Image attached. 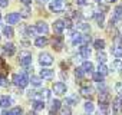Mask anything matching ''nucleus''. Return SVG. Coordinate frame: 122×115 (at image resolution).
Instances as JSON below:
<instances>
[{
  "instance_id": "obj_1",
  "label": "nucleus",
  "mask_w": 122,
  "mask_h": 115,
  "mask_svg": "<svg viewBox=\"0 0 122 115\" xmlns=\"http://www.w3.org/2000/svg\"><path fill=\"white\" fill-rule=\"evenodd\" d=\"M12 81H13V84H15L16 86H19V88H26V86L29 85V82H30V78L27 76V72L23 71L22 73H16V75H13Z\"/></svg>"
},
{
  "instance_id": "obj_2",
  "label": "nucleus",
  "mask_w": 122,
  "mask_h": 115,
  "mask_svg": "<svg viewBox=\"0 0 122 115\" xmlns=\"http://www.w3.org/2000/svg\"><path fill=\"white\" fill-rule=\"evenodd\" d=\"M39 63H40L42 66H49V65H52V63H53V58H52V55L47 53V52L40 53V55H39Z\"/></svg>"
},
{
  "instance_id": "obj_3",
  "label": "nucleus",
  "mask_w": 122,
  "mask_h": 115,
  "mask_svg": "<svg viewBox=\"0 0 122 115\" xmlns=\"http://www.w3.org/2000/svg\"><path fill=\"white\" fill-rule=\"evenodd\" d=\"M19 61H20V65H22V66L27 68V66L32 65V55H30L29 52H20Z\"/></svg>"
},
{
  "instance_id": "obj_4",
  "label": "nucleus",
  "mask_w": 122,
  "mask_h": 115,
  "mask_svg": "<svg viewBox=\"0 0 122 115\" xmlns=\"http://www.w3.org/2000/svg\"><path fill=\"white\" fill-rule=\"evenodd\" d=\"M52 89H53V92L56 95H65L66 91H68V88H66V85L63 82H56V84H53V88Z\"/></svg>"
},
{
  "instance_id": "obj_5",
  "label": "nucleus",
  "mask_w": 122,
  "mask_h": 115,
  "mask_svg": "<svg viewBox=\"0 0 122 115\" xmlns=\"http://www.w3.org/2000/svg\"><path fill=\"white\" fill-rule=\"evenodd\" d=\"M112 111L113 114H121L122 112V96H116L112 102Z\"/></svg>"
},
{
  "instance_id": "obj_6",
  "label": "nucleus",
  "mask_w": 122,
  "mask_h": 115,
  "mask_svg": "<svg viewBox=\"0 0 122 115\" xmlns=\"http://www.w3.org/2000/svg\"><path fill=\"white\" fill-rule=\"evenodd\" d=\"M52 47L55 49V50H62V46H63V39H62V36L60 35H56L55 37H53V40H52Z\"/></svg>"
},
{
  "instance_id": "obj_7",
  "label": "nucleus",
  "mask_w": 122,
  "mask_h": 115,
  "mask_svg": "<svg viewBox=\"0 0 122 115\" xmlns=\"http://www.w3.org/2000/svg\"><path fill=\"white\" fill-rule=\"evenodd\" d=\"M65 27H66V26H65V20H56V22L53 23V32H55L56 35H62V32H63Z\"/></svg>"
},
{
  "instance_id": "obj_8",
  "label": "nucleus",
  "mask_w": 122,
  "mask_h": 115,
  "mask_svg": "<svg viewBox=\"0 0 122 115\" xmlns=\"http://www.w3.org/2000/svg\"><path fill=\"white\" fill-rule=\"evenodd\" d=\"M3 52L7 56H13L16 53V46L13 43H6V45H3Z\"/></svg>"
},
{
  "instance_id": "obj_9",
  "label": "nucleus",
  "mask_w": 122,
  "mask_h": 115,
  "mask_svg": "<svg viewBox=\"0 0 122 115\" xmlns=\"http://www.w3.org/2000/svg\"><path fill=\"white\" fill-rule=\"evenodd\" d=\"M19 20H20V15H19V13H9V15L6 16V22L9 23V26L17 23Z\"/></svg>"
},
{
  "instance_id": "obj_10",
  "label": "nucleus",
  "mask_w": 122,
  "mask_h": 115,
  "mask_svg": "<svg viewBox=\"0 0 122 115\" xmlns=\"http://www.w3.org/2000/svg\"><path fill=\"white\" fill-rule=\"evenodd\" d=\"M36 29H37V32L40 35H47V32H49V26H47L46 22H37L36 23Z\"/></svg>"
},
{
  "instance_id": "obj_11",
  "label": "nucleus",
  "mask_w": 122,
  "mask_h": 115,
  "mask_svg": "<svg viewBox=\"0 0 122 115\" xmlns=\"http://www.w3.org/2000/svg\"><path fill=\"white\" fill-rule=\"evenodd\" d=\"M53 76H55V72L52 71V69H42L40 71V78H43V79H47V81H50V79H53Z\"/></svg>"
},
{
  "instance_id": "obj_12",
  "label": "nucleus",
  "mask_w": 122,
  "mask_h": 115,
  "mask_svg": "<svg viewBox=\"0 0 122 115\" xmlns=\"http://www.w3.org/2000/svg\"><path fill=\"white\" fill-rule=\"evenodd\" d=\"M99 105H108L109 104V99H111V96H109V92H101L99 94Z\"/></svg>"
},
{
  "instance_id": "obj_13",
  "label": "nucleus",
  "mask_w": 122,
  "mask_h": 115,
  "mask_svg": "<svg viewBox=\"0 0 122 115\" xmlns=\"http://www.w3.org/2000/svg\"><path fill=\"white\" fill-rule=\"evenodd\" d=\"M49 9H50L52 12H55V13H62V12H63V3H56V2H52V3H50V6H49Z\"/></svg>"
},
{
  "instance_id": "obj_14",
  "label": "nucleus",
  "mask_w": 122,
  "mask_h": 115,
  "mask_svg": "<svg viewBox=\"0 0 122 115\" xmlns=\"http://www.w3.org/2000/svg\"><path fill=\"white\" fill-rule=\"evenodd\" d=\"M7 72H9V66L6 63V61L0 56V76H5Z\"/></svg>"
},
{
  "instance_id": "obj_15",
  "label": "nucleus",
  "mask_w": 122,
  "mask_h": 115,
  "mask_svg": "<svg viewBox=\"0 0 122 115\" xmlns=\"http://www.w3.org/2000/svg\"><path fill=\"white\" fill-rule=\"evenodd\" d=\"M10 104H12V98L10 96H7V95L0 96V106L2 108H7V106H10Z\"/></svg>"
},
{
  "instance_id": "obj_16",
  "label": "nucleus",
  "mask_w": 122,
  "mask_h": 115,
  "mask_svg": "<svg viewBox=\"0 0 122 115\" xmlns=\"http://www.w3.org/2000/svg\"><path fill=\"white\" fill-rule=\"evenodd\" d=\"M72 42H73V45H81L82 46V37H83V35L82 33H79V32H75V33H72Z\"/></svg>"
},
{
  "instance_id": "obj_17",
  "label": "nucleus",
  "mask_w": 122,
  "mask_h": 115,
  "mask_svg": "<svg viewBox=\"0 0 122 115\" xmlns=\"http://www.w3.org/2000/svg\"><path fill=\"white\" fill-rule=\"evenodd\" d=\"M79 53H81V56L82 58H85V59H86V58H89L91 56V49H89V46H86V45H83V46H81L79 47Z\"/></svg>"
},
{
  "instance_id": "obj_18",
  "label": "nucleus",
  "mask_w": 122,
  "mask_h": 115,
  "mask_svg": "<svg viewBox=\"0 0 122 115\" xmlns=\"http://www.w3.org/2000/svg\"><path fill=\"white\" fill-rule=\"evenodd\" d=\"M93 17H95V20H96V23H98V26L99 27H103V22H105V15L103 13H95L93 15Z\"/></svg>"
},
{
  "instance_id": "obj_19",
  "label": "nucleus",
  "mask_w": 122,
  "mask_h": 115,
  "mask_svg": "<svg viewBox=\"0 0 122 115\" xmlns=\"http://www.w3.org/2000/svg\"><path fill=\"white\" fill-rule=\"evenodd\" d=\"M92 92H93V89L91 86H82L81 88V95L85 96V98H91L92 96Z\"/></svg>"
},
{
  "instance_id": "obj_20",
  "label": "nucleus",
  "mask_w": 122,
  "mask_h": 115,
  "mask_svg": "<svg viewBox=\"0 0 122 115\" xmlns=\"http://www.w3.org/2000/svg\"><path fill=\"white\" fill-rule=\"evenodd\" d=\"M113 20L116 22H121L122 20V6H116L115 10H113Z\"/></svg>"
},
{
  "instance_id": "obj_21",
  "label": "nucleus",
  "mask_w": 122,
  "mask_h": 115,
  "mask_svg": "<svg viewBox=\"0 0 122 115\" xmlns=\"http://www.w3.org/2000/svg\"><path fill=\"white\" fill-rule=\"evenodd\" d=\"M46 45H47V39H46L45 36L36 37V40H35V46H36V47H45Z\"/></svg>"
},
{
  "instance_id": "obj_22",
  "label": "nucleus",
  "mask_w": 122,
  "mask_h": 115,
  "mask_svg": "<svg viewBox=\"0 0 122 115\" xmlns=\"http://www.w3.org/2000/svg\"><path fill=\"white\" fill-rule=\"evenodd\" d=\"M111 52H112V55H113L115 58H122V46L115 45V46H112Z\"/></svg>"
},
{
  "instance_id": "obj_23",
  "label": "nucleus",
  "mask_w": 122,
  "mask_h": 115,
  "mask_svg": "<svg viewBox=\"0 0 122 115\" xmlns=\"http://www.w3.org/2000/svg\"><path fill=\"white\" fill-rule=\"evenodd\" d=\"M3 35L6 36V37H12V36H15V30H13V27L12 26H5L3 27Z\"/></svg>"
},
{
  "instance_id": "obj_24",
  "label": "nucleus",
  "mask_w": 122,
  "mask_h": 115,
  "mask_svg": "<svg viewBox=\"0 0 122 115\" xmlns=\"http://www.w3.org/2000/svg\"><path fill=\"white\" fill-rule=\"evenodd\" d=\"M82 69H83L85 72L92 73V72H93V63H92V62H89V61H85V62H83V65H82Z\"/></svg>"
},
{
  "instance_id": "obj_25",
  "label": "nucleus",
  "mask_w": 122,
  "mask_h": 115,
  "mask_svg": "<svg viewBox=\"0 0 122 115\" xmlns=\"http://www.w3.org/2000/svg\"><path fill=\"white\" fill-rule=\"evenodd\" d=\"M93 47L98 49V50H102V49L105 47V40H103V39H96V40L93 42Z\"/></svg>"
},
{
  "instance_id": "obj_26",
  "label": "nucleus",
  "mask_w": 122,
  "mask_h": 115,
  "mask_svg": "<svg viewBox=\"0 0 122 115\" xmlns=\"http://www.w3.org/2000/svg\"><path fill=\"white\" fill-rule=\"evenodd\" d=\"M78 96L76 95H69L68 98H66V102L65 104H68V105H78Z\"/></svg>"
},
{
  "instance_id": "obj_27",
  "label": "nucleus",
  "mask_w": 122,
  "mask_h": 115,
  "mask_svg": "<svg viewBox=\"0 0 122 115\" xmlns=\"http://www.w3.org/2000/svg\"><path fill=\"white\" fill-rule=\"evenodd\" d=\"M43 108H45L43 101H33V109L35 111H42Z\"/></svg>"
},
{
  "instance_id": "obj_28",
  "label": "nucleus",
  "mask_w": 122,
  "mask_h": 115,
  "mask_svg": "<svg viewBox=\"0 0 122 115\" xmlns=\"http://www.w3.org/2000/svg\"><path fill=\"white\" fill-rule=\"evenodd\" d=\"M98 72H99V73H102L103 76H106V75L109 73V69H108V68H106V66H105L103 63H99V68H98Z\"/></svg>"
},
{
  "instance_id": "obj_29",
  "label": "nucleus",
  "mask_w": 122,
  "mask_h": 115,
  "mask_svg": "<svg viewBox=\"0 0 122 115\" xmlns=\"http://www.w3.org/2000/svg\"><path fill=\"white\" fill-rule=\"evenodd\" d=\"M92 78H93V81L98 82V84H102V82H103V75L99 73V72H95V73L92 75Z\"/></svg>"
},
{
  "instance_id": "obj_30",
  "label": "nucleus",
  "mask_w": 122,
  "mask_h": 115,
  "mask_svg": "<svg viewBox=\"0 0 122 115\" xmlns=\"http://www.w3.org/2000/svg\"><path fill=\"white\" fill-rule=\"evenodd\" d=\"M30 82H32V85H33V86H40V84H42V79H40L39 76H35V75H32V78H30Z\"/></svg>"
},
{
  "instance_id": "obj_31",
  "label": "nucleus",
  "mask_w": 122,
  "mask_h": 115,
  "mask_svg": "<svg viewBox=\"0 0 122 115\" xmlns=\"http://www.w3.org/2000/svg\"><path fill=\"white\" fill-rule=\"evenodd\" d=\"M112 68H113L115 71H119V72H122V61H119V59L113 61V63H112Z\"/></svg>"
},
{
  "instance_id": "obj_32",
  "label": "nucleus",
  "mask_w": 122,
  "mask_h": 115,
  "mask_svg": "<svg viewBox=\"0 0 122 115\" xmlns=\"http://www.w3.org/2000/svg\"><path fill=\"white\" fill-rule=\"evenodd\" d=\"M37 33V29L36 27H33V26H27L26 27V35L27 36H35Z\"/></svg>"
},
{
  "instance_id": "obj_33",
  "label": "nucleus",
  "mask_w": 122,
  "mask_h": 115,
  "mask_svg": "<svg viewBox=\"0 0 122 115\" xmlns=\"http://www.w3.org/2000/svg\"><path fill=\"white\" fill-rule=\"evenodd\" d=\"M50 109H52L53 112H56L57 109H60V101H59V99L52 101V106H50Z\"/></svg>"
},
{
  "instance_id": "obj_34",
  "label": "nucleus",
  "mask_w": 122,
  "mask_h": 115,
  "mask_svg": "<svg viewBox=\"0 0 122 115\" xmlns=\"http://www.w3.org/2000/svg\"><path fill=\"white\" fill-rule=\"evenodd\" d=\"M96 59H98L99 63H105V62H106V55H105L103 52H99V53L96 55Z\"/></svg>"
},
{
  "instance_id": "obj_35",
  "label": "nucleus",
  "mask_w": 122,
  "mask_h": 115,
  "mask_svg": "<svg viewBox=\"0 0 122 115\" xmlns=\"http://www.w3.org/2000/svg\"><path fill=\"white\" fill-rule=\"evenodd\" d=\"M22 114H23V111L20 106H15L10 109V115H22Z\"/></svg>"
},
{
  "instance_id": "obj_36",
  "label": "nucleus",
  "mask_w": 122,
  "mask_h": 115,
  "mask_svg": "<svg viewBox=\"0 0 122 115\" xmlns=\"http://www.w3.org/2000/svg\"><path fill=\"white\" fill-rule=\"evenodd\" d=\"M75 75H76V78H79V79H83L85 71H83L82 68H76V69H75Z\"/></svg>"
},
{
  "instance_id": "obj_37",
  "label": "nucleus",
  "mask_w": 122,
  "mask_h": 115,
  "mask_svg": "<svg viewBox=\"0 0 122 115\" xmlns=\"http://www.w3.org/2000/svg\"><path fill=\"white\" fill-rule=\"evenodd\" d=\"M93 109H95V106H93V104H92L91 101L85 104V111H86L88 114H91V112H93Z\"/></svg>"
},
{
  "instance_id": "obj_38",
  "label": "nucleus",
  "mask_w": 122,
  "mask_h": 115,
  "mask_svg": "<svg viewBox=\"0 0 122 115\" xmlns=\"http://www.w3.org/2000/svg\"><path fill=\"white\" fill-rule=\"evenodd\" d=\"M40 95H42V99H49L50 98V91L49 89H43V91H40Z\"/></svg>"
},
{
  "instance_id": "obj_39",
  "label": "nucleus",
  "mask_w": 122,
  "mask_h": 115,
  "mask_svg": "<svg viewBox=\"0 0 122 115\" xmlns=\"http://www.w3.org/2000/svg\"><path fill=\"white\" fill-rule=\"evenodd\" d=\"M20 16H23V17H29V16H30V10H29L27 7L22 9V10H20Z\"/></svg>"
},
{
  "instance_id": "obj_40",
  "label": "nucleus",
  "mask_w": 122,
  "mask_h": 115,
  "mask_svg": "<svg viewBox=\"0 0 122 115\" xmlns=\"http://www.w3.org/2000/svg\"><path fill=\"white\" fill-rule=\"evenodd\" d=\"M115 91L118 92L119 96H122V82H118V84L115 85Z\"/></svg>"
},
{
  "instance_id": "obj_41",
  "label": "nucleus",
  "mask_w": 122,
  "mask_h": 115,
  "mask_svg": "<svg viewBox=\"0 0 122 115\" xmlns=\"http://www.w3.org/2000/svg\"><path fill=\"white\" fill-rule=\"evenodd\" d=\"M60 115H72V112H71V108H69V106H65V108H62V111H60Z\"/></svg>"
},
{
  "instance_id": "obj_42",
  "label": "nucleus",
  "mask_w": 122,
  "mask_h": 115,
  "mask_svg": "<svg viewBox=\"0 0 122 115\" xmlns=\"http://www.w3.org/2000/svg\"><path fill=\"white\" fill-rule=\"evenodd\" d=\"M7 85V79L5 76H0V86H6Z\"/></svg>"
},
{
  "instance_id": "obj_43",
  "label": "nucleus",
  "mask_w": 122,
  "mask_h": 115,
  "mask_svg": "<svg viewBox=\"0 0 122 115\" xmlns=\"http://www.w3.org/2000/svg\"><path fill=\"white\" fill-rule=\"evenodd\" d=\"M65 26H66V27H69V29H72V27H73L72 20H71V19H66V20H65Z\"/></svg>"
},
{
  "instance_id": "obj_44",
  "label": "nucleus",
  "mask_w": 122,
  "mask_h": 115,
  "mask_svg": "<svg viewBox=\"0 0 122 115\" xmlns=\"http://www.w3.org/2000/svg\"><path fill=\"white\" fill-rule=\"evenodd\" d=\"M76 5L78 6H86L88 5V0H76Z\"/></svg>"
},
{
  "instance_id": "obj_45",
  "label": "nucleus",
  "mask_w": 122,
  "mask_h": 115,
  "mask_svg": "<svg viewBox=\"0 0 122 115\" xmlns=\"http://www.w3.org/2000/svg\"><path fill=\"white\" fill-rule=\"evenodd\" d=\"M79 27H81L82 30H86V32H89V26H88L86 23H79Z\"/></svg>"
},
{
  "instance_id": "obj_46",
  "label": "nucleus",
  "mask_w": 122,
  "mask_h": 115,
  "mask_svg": "<svg viewBox=\"0 0 122 115\" xmlns=\"http://www.w3.org/2000/svg\"><path fill=\"white\" fill-rule=\"evenodd\" d=\"M7 3H9L7 0H0V7H6V6H7Z\"/></svg>"
},
{
  "instance_id": "obj_47",
  "label": "nucleus",
  "mask_w": 122,
  "mask_h": 115,
  "mask_svg": "<svg viewBox=\"0 0 122 115\" xmlns=\"http://www.w3.org/2000/svg\"><path fill=\"white\" fill-rule=\"evenodd\" d=\"M20 2H22L23 5H26V6H27V5H30V3H32V0H20Z\"/></svg>"
},
{
  "instance_id": "obj_48",
  "label": "nucleus",
  "mask_w": 122,
  "mask_h": 115,
  "mask_svg": "<svg viewBox=\"0 0 122 115\" xmlns=\"http://www.w3.org/2000/svg\"><path fill=\"white\" fill-rule=\"evenodd\" d=\"M37 2H39V3H40V5H45V3H46V2H47V0H37Z\"/></svg>"
},
{
  "instance_id": "obj_49",
  "label": "nucleus",
  "mask_w": 122,
  "mask_h": 115,
  "mask_svg": "<svg viewBox=\"0 0 122 115\" xmlns=\"http://www.w3.org/2000/svg\"><path fill=\"white\" fill-rule=\"evenodd\" d=\"M2 115H10V111H9V112H7V111H5V112H3Z\"/></svg>"
},
{
  "instance_id": "obj_50",
  "label": "nucleus",
  "mask_w": 122,
  "mask_h": 115,
  "mask_svg": "<svg viewBox=\"0 0 122 115\" xmlns=\"http://www.w3.org/2000/svg\"><path fill=\"white\" fill-rule=\"evenodd\" d=\"M53 2H56V3H63V0H53Z\"/></svg>"
},
{
  "instance_id": "obj_51",
  "label": "nucleus",
  "mask_w": 122,
  "mask_h": 115,
  "mask_svg": "<svg viewBox=\"0 0 122 115\" xmlns=\"http://www.w3.org/2000/svg\"><path fill=\"white\" fill-rule=\"evenodd\" d=\"M106 2H108V3H115L116 0H106Z\"/></svg>"
},
{
  "instance_id": "obj_52",
  "label": "nucleus",
  "mask_w": 122,
  "mask_h": 115,
  "mask_svg": "<svg viewBox=\"0 0 122 115\" xmlns=\"http://www.w3.org/2000/svg\"><path fill=\"white\" fill-rule=\"evenodd\" d=\"M27 115H36V112H35V111H33V112H32V111H30V112H29V114H27Z\"/></svg>"
},
{
  "instance_id": "obj_53",
  "label": "nucleus",
  "mask_w": 122,
  "mask_h": 115,
  "mask_svg": "<svg viewBox=\"0 0 122 115\" xmlns=\"http://www.w3.org/2000/svg\"><path fill=\"white\" fill-rule=\"evenodd\" d=\"M50 115H56V114H55V112H53V111H50Z\"/></svg>"
},
{
  "instance_id": "obj_54",
  "label": "nucleus",
  "mask_w": 122,
  "mask_h": 115,
  "mask_svg": "<svg viewBox=\"0 0 122 115\" xmlns=\"http://www.w3.org/2000/svg\"><path fill=\"white\" fill-rule=\"evenodd\" d=\"M96 2H101V0H96Z\"/></svg>"
},
{
  "instance_id": "obj_55",
  "label": "nucleus",
  "mask_w": 122,
  "mask_h": 115,
  "mask_svg": "<svg viewBox=\"0 0 122 115\" xmlns=\"http://www.w3.org/2000/svg\"><path fill=\"white\" fill-rule=\"evenodd\" d=\"M86 115H91V114H86Z\"/></svg>"
},
{
  "instance_id": "obj_56",
  "label": "nucleus",
  "mask_w": 122,
  "mask_h": 115,
  "mask_svg": "<svg viewBox=\"0 0 122 115\" xmlns=\"http://www.w3.org/2000/svg\"><path fill=\"white\" fill-rule=\"evenodd\" d=\"M0 16H2V13H0Z\"/></svg>"
}]
</instances>
